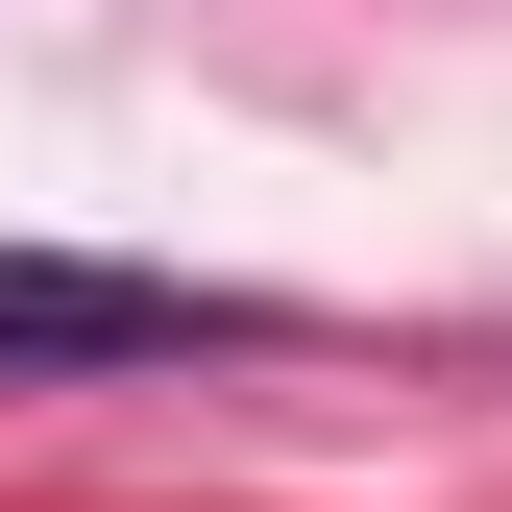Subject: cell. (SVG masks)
Instances as JSON below:
<instances>
[{
	"instance_id": "1",
	"label": "cell",
	"mask_w": 512,
	"mask_h": 512,
	"mask_svg": "<svg viewBox=\"0 0 512 512\" xmlns=\"http://www.w3.org/2000/svg\"><path fill=\"white\" fill-rule=\"evenodd\" d=\"M171 342H244V317H220V293H171V269L0 244V366H171Z\"/></svg>"
}]
</instances>
